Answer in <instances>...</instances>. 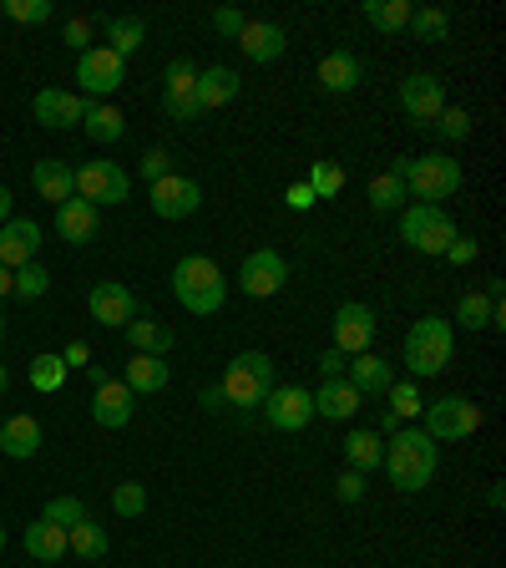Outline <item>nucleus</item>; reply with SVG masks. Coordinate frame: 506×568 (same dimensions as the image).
I'll return each instance as SVG.
<instances>
[{"label": "nucleus", "instance_id": "obj_1", "mask_svg": "<svg viewBox=\"0 0 506 568\" xmlns=\"http://www.w3.org/2000/svg\"><path fill=\"white\" fill-rule=\"evenodd\" d=\"M435 462H441V447H435L420 426L395 432V437L385 442V457H380V467L391 472V482L400 487V493H420V487H431Z\"/></svg>", "mask_w": 506, "mask_h": 568}, {"label": "nucleus", "instance_id": "obj_2", "mask_svg": "<svg viewBox=\"0 0 506 568\" xmlns=\"http://www.w3.org/2000/svg\"><path fill=\"white\" fill-rule=\"evenodd\" d=\"M173 294L188 315H218L223 300H229V279H223L218 259H208V254H183L173 264Z\"/></svg>", "mask_w": 506, "mask_h": 568}, {"label": "nucleus", "instance_id": "obj_3", "mask_svg": "<svg viewBox=\"0 0 506 568\" xmlns=\"http://www.w3.org/2000/svg\"><path fill=\"white\" fill-rule=\"evenodd\" d=\"M395 178L405 183V193L416 198V204H431L441 208V198L461 189V162L451 158V153H425V158H395L391 168Z\"/></svg>", "mask_w": 506, "mask_h": 568}, {"label": "nucleus", "instance_id": "obj_4", "mask_svg": "<svg viewBox=\"0 0 506 568\" xmlns=\"http://www.w3.org/2000/svg\"><path fill=\"white\" fill-rule=\"evenodd\" d=\"M218 391L229 407H263L269 391H274V361L263 355V350H244V355H233L223 380H218Z\"/></svg>", "mask_w": 506, "mask_h": 568}, {"label": "nucleus", "instance_id": "obj_5", "mask_svg": "<svg viewBox=\"0 0 506 568\" xmlns=\"http://www.w3.org/2000/svg\"><path fill=\"white\" fill-rule=\"evenodd\" d=\"M456 355V330H451L441 315H425V321L410 325V336H405V365H410V376H441Z\"/></svg>", "mask_w": 506, "mask_h": 568}, {"label": "nucleus", "instance_id": "obj_6", "mask_svg": "<svg viewBox=\"0 0 506 568\" xmlns=\"http://www.w3.org/2000/svg\"><path fill=\"white\" fill-rule=\"evenodd\" d=\"M400 239L416 254H446L461 233H456V219H451L446 208H431V204H410L400 214Z\"/></svg>", "mask_w": 506, "mask_h": 568}, {"label": "nucleus", "instance_id": "obj_7", "mask_svg": "<svg viewBox=\"0 0 506 568\" xmlns=\"http://www.w3.org/2000/svg\"><path fill=\"white\" fill-rule=\"evenodd\" d=\"M420 416H425L420 432H425L431 442H466V437H477V426H481V407H477V401H466V396H441V401H425Z\"/></svg>", "mask_w": 506, "mask_h": 568}, {"label": "nucleus", "instance_id": "obj_8", "mask_svg": "<svg viewBox=\"0 0 506 568\" xmlns=\"http://www.w3.org/2000/svg\"><path fill=\"white\" fill-rule=\"evenodd\" d=\"M76 198H87L91 208H101V204L116 208L132 198V178L116 162H82L76 168Z\"/></svg>", "mask_w": 506, "mask_h": 568}, {"label": "nucleus", "instance_id": "obj_9", "mask_svg": "<svg viewBox=\"0 0 506 568\" xmlns=\"http://www.w3.org/2000/svg\"><path fill=\"white\" fill-rule=\"evenodd\" d=\"M76 82H82V92H87L91 102H97V97H112V92L127 82V61L116 57L112 46H91V51H82V61H76Z\"/></svg>", "mask_w": 506, "mask_h": 568}, {"label": "nucleus", "instance_id": "obj_10", "mask_svg": "<svg viewBox=\"0 0 506 568\" xmlns=\"http://www.w3.org/2000/svg\"><path fill=\"white\" fill-rule=\"evenodd\" d=\"M284 279H289L284 254H274V249H254V254L244 259V269H238V290H244L248 300H274V294L284 290Z\"/></svg>", "mask_w": 506, "mask_h": 568}, {"label": "nucleus", "instance_id": "obj_11", "mask_svg": "<svg viewBox=\"0 0 506 568\" xmlns=\"http://www.w3.org/2000/svg\"><path fill=\"white\" fill-rule=\"evenodd\" d=\"M162 107H168V117L173 122H193L198 112V67H193L188 57L168 61V72H162Z\"/></svg>", "mask_w": 506, "mask_h": 568}, {"label": "nucleus", "instance_id": "obj_12", "mask_svg": "<svg viewBox=\"0 0 506 568\" xmlns=\"http://www.w3.org/2000/svg\"><path fill=\"white\" fill-rule=\"evenodd\" d=\"M375 340V310L360 305V300H345V305L334 310V350L340 355H365Z\"/></svg>", "mask_w": 506, "mask_h": 568}, {"label": "nucleus", "instance_id": "obj_13", "mask_svg": "<svg viewBox=\"0 0 506 568\" xmlns=\"http://www.w3.org/2000/svg\"><path fill=\"white\" fill-rule=\"evenodd\" d=\"M263 416L274 432H304V426L314 422V391H304V386H274L269 401H263Z\"/></svg>", "mask_w": 506, "mask_h": 568}, {"label": "nucleus", "instance_id": "obj_14", "mask_svg": "<svg viewBox=\"0 0 506 568\" xmlns=\"http://www.w3.org/2000/svg\"><path fill=\"white\" fill-rule=\"evenodd\" d=\"M400 107H405V117H416V122H435V117L446 112V82L431 72H410L400 82Z\"/></svg>", "mask_w": 506, "mask_h": 568}, {"label": "nucleus", "instance_id": "obj_15", "mask_svg": "<svg viewBox=\"0 0 506 568\" xmlns=\"http://www.w3.org/2000/svg\"><path fill=\"white\" fill-rule=\"evenodd\" d=\"M198 204H202V189L193 183V178H183V173H168V178H158L152 183V214L158 219H188V214H198Z\"/></svg>", "mask_w": 506, "mask_h": 568}, {"label": "nucleus", "instance_id": "obj_16", "mask_svg": "<svg viewBox=\"0 0 506 568\" xmlns=\"http://www.w3.org/2000/svg\"><path fill=\"white\" fill-rule=\"evenodd\" d=\"M87 310H91V321L97 325H132L137 321V294H132L127 285L107 279V285H91Z\"/></svg>", "mask_w": 506, "mask_h": 568}, {"label": "nucleus", "instance_id": "obj_17", "mask_svg": "<svg viewBox=\"0 0 506 568\" xmlns=\"http://www.w3.org/2000/svg\"><path fill=\"white\" fill-rule=\"evenodd\" d=\"M30 117H36L41 128H72V122L87 117V97L61 92V87H41L36 92V102H30Z\"/></svg>", "mask_w": 506, "mask_h": 568}, {"label": "nucleus", "instance_id": "obj_18", "mask_svg": "<svg viewBox=\"0 0 506 568\" xmlns=\"http://www.w3.org/2000/svg\"><path fill=\"white\" fill-rule=\"evenodd\" d=\"M36 249H41V223L36 219H5L0 223V264L5 269H21V264L36 259Z\"/></svg>", "mask_w": 506, "mask_h": 568}, {"label": "nucleus", "instance_id": "obj_19", "mask_svg": "<svg viewBox=\"0 0 506 568\" xmlns=\"http://www.w3.org/2000/svg\"><path fill=\"white\" fill-rule=\"evenodd\" d=\"M132 411H137V396H132L122 380H107V386H97V396H91V422L107 426V432L127 426Z\"/></svg>", "mask_w": 506, "mask_h": 568}, {"label": "nucleus", "instance_id": "obj_20", "mask_svg": "<svg viewBox=\"0 0 506 568\" xmlns=\"http://www.w3.org/2000/svg\"><path fill=\"white\" fill-rule=\"evenodd\" d=\"M30 183H36V193H41L46 204H66V198H76V168L66 158H41L36 168H30Z\"/></svg>", "mask_w": 506, "mask_h": 568}, {"label": "nucleus", "instance_id": "obj_21", "mask_svg": "<svg viewBox=\"0 0 506 568\" xmlns=\"http://www.w3.org/2000/svg\"><path fill=\"white\" fill-rule=\"evenodd\" d=\"M349 386L360 396H385L395 380V365L385 361V355H375V350H365V355H349Z\"/></svg>", "mask_w": 506, "mask_h": 568}, {"label": "nucleus", "instance_id": "obj_22", "mask_svg": "<svg viewBox=\"0 0 506 568\" xmlns=\"http://www.w3.org/2000/svg\"><path fill=\"white\" fill-rule=\"evenodd\" d=\"M238 46H244L248 61H259V67H269V61L284 57V46H289V36H284V26H274V21H248L244 36H238Z\"/></svg>", "mask_w": 506, "mask_h": 568}, {"label": "nucleus", "instance_id": "obj_23", "mask_svg": "<svg viewBox=\"0 0 506 568\" xmlns=\"http://www.w3.org/2000/svg\"><path fill=\"white\" fill-rule=\"evenodd\" d=\"M0 452L11 457V462H30V457L41 452V422L36 416H11V422L0 426Z\"/></svg>", "mask_w": 506, "mask_h": 568}, {"label": "nucleus", "instance_id": "obj_24", "mask_svg": "<svg viewBox=\"0 0 506 568\" xmlns=\"http://www.w3.org/2000/svg\"><path fill=\"white\" fill-rule=\"evenodd\" d=\"M97 223L101 219L87 198H66V204L57 208V233L66 244H91V239H97Z\"/></svg>", "mask_w": 506, "mask_h": 568}, {"label": "nucleus", "instance_id": "obj_25", "mask_svg": "<svg viewBox=\"0 0 506 568\" xmlns=\"http://www.w3.org/2000/svg\"><path fill=\"white\" fill-rule=\"evenodd\" d=\"M360 76H365V61L355 57V51H330V57L319 61V87L324 92H355L360 87Z\"/></svg>", "mask_w": 506, "mask_h": 568}, {"label": "nucleus", "instance_id": "obj_26", "mask_svg": "<svg viewBox=\"0 0 506 568\" xmlns=\"http://www.w3.org/2000/svg\"><path fill=\"white\" fill-rule=\"evenodd\" d=\"M360 401H365V396L355 391V386H349L345 376H340V380H324V386L314 391V416H330V422H349V416L360 411Z\"/></svg>", "mask_w": 506, "mask_h": 568}, {"label": "nucleus", "instance_id": "obj_27", "mask_svg": "<svg viewBox=\"0 0 506 568\" xmlns=\"http://www.w3.org/2000/svg\"><path fill=\"white\" fill-rule=\"evenodd\" d=\"M168 380H173V371H168V361H162V355H132L122 386H127L132 396H152V391H162Z\"/></svg>", "mask_w": 506, "mask_h": 568}, {"label": "nucleus", "instance_id": "obj_28", "mask_svg": "<svg viewBox=\"0 0 506 568\" xmlns=\"http://www.w3.org/2000/svg\"><path fill=\"white\" fill-rule=\"evenodd\" d=\"M238 97V76L229 67H202L198 72V112H213V107H229Z\"/></svg>", "mask_w": 506, "mask_h": 568}, {"label": "nucleus", "instance_id": "obj_29", "mask_svg": "<svg viewBox=\"0 0 506 568\" xmlns=\"http://www.w3.org/2000/svg\"><path fill=\"white\" fill-rule=\"evenodd\" d=\"M122 330H127L137 355H168V350H173V330H168L158 315H137V321L122 325Z\"/></svg>", "mask_w": 506, "mask_h": 568}, {"label": "nucleus", "instance_id": "obj_30", "mask_svg": "<svg viewBox=\"0 0 506 568\" xmlns=\"http://www.w3.org/2000/svg\"><path fill=\"white\" fill-rule=\"evenodd\" d=\"M26 554H30V558H41V564H61V558L72 554V548H66V528H57V523H46V518H36V523L26 528Z\"/></svg>", "mask_w": 506, "mask_h": 568}, {"label": "nucleus", "instance_id": "obj_31", "mask_svg": "<svg viewBox=\"0 0 506 568\" xmlns=\"http://www.w3.org/2000/svg\"><path fill=\"white\" fill-rule=\"evenodd\" d=\"M380 457H385V442H380V432H370V426H355V432L345 437L349 472H375Z\"/></svg>", "mask_w": 506, "mask_h": 568}, {"label": "nucleus", "instance_id": "obj_32", "mask_svg": "<svg viewBox=\"0 0 506 568\" xmlns=\"http://www.w3.org/2000/svg\"><path fill=\"white\" fill-rule=\"evenodd\" d=\"M82 128H87L91 143H116V137L127 132V117L116 112L112 102H87V117H82Z\"/></svg>", "mask_w": 506, "mask_h": 568}, {"label": "nucleus", "instance_id": "obj_33", "mask_svg": "<svg viewBox=\"0 0 506 568\" xmlns=\"http://www.w3.org/2000/svg\"><path fill=\"white\" fill-rule=\"evenodd\" d=\"M410 11H416L410 0H365L360 5L365 21H370L375 31H385V36H395V31L410 26Z\"/></svg>", "mask_w": 506, "mask_h": 568}, {"label": "nucleus", "instance_id": "obj_34", "mask_svg": "<svg viewBox=\"0 0 506 568\" xmlns=\"http://www.w3.org/2000/svg\"><path fill=\"white\" fill-rule=\"evenodd\" d=\"M143 41H147L143 15H112V21H107V46H112V51H116L122 61H127Z\"/></svg>", "mask_w": 506, "mask_h": 568}, {"label": "nucleus", "instance_id": "obj_35", "mask_svg": "<svg viewBox=\"0 0 506 568\" xmlns=\"http://www.w3.org/2000/svg\"><path fill=\"white\" fill-rule=\"evenodd\" d=\"M66 548H72L76 558L97 564V558H107V528L91 523V518H82L76 528H66Z\"/></svg>", "mask_w": 506, "mask_h": 568}, {"label": "nucleus", "instance_id": "obj_36", "mask_svg": "<svg viewBox=\"0 0 506 568\" xmlns=\"http://www.w3.org/2000/svg\"><path fill=\"white\" fill-rule=\"evenodd\" d=\"M365 198H370V208H375V214H391L395 204H405V183L391 173V168H385V173L370 178V189H365Z\"/></svg>", "mask_w": 506, "mask_h": 568}, {"label": "nucleus", "instance_id": "obj_37", "mask_svg": "<svg viewBox=\"0 0 506 568\" xmlns=\"http://www.w3.org/2000/svg\"><path fill=\"white\" fill-rule=\"evenodd\" d=\"M51 290V275H46V264H21V269H11V294H21V300H41V294Z\"/></svg>", "mask_w": 506, "mask_h": 568}, {"label": "nucleus", "instance_id": "obj_38", "mask_svg": "<svg viewBox=\"0 0 506 568\" xmlns=\"http://www.w3.org/2000/svg\"><path fill=\"white\" fill-rule=\"evenodd\" d=\"M30 386L46 396H57L61 386H66V361H61V355H36V361H30Z\"/></svg>", "mask_w": 506, "mask_h": 568}, {"label": "nucleus", "instance_id": "obj_39", "mask_svg": "<svg viewBox=\"0 0 506 568\" xmlns=\"http://www.w3.org/2000/svg\"><path fill=\"white\" fill-rule=\"evenodd\" d=\"M405 31H416L420 41H446L451 15L441 11V5H420V11H410V26H405Z\"/></svg>", "mask_w": 506, "mask_h": 568}, {"label": "nucleus", "instance_id": "obj_40", "mask_svg": "<svg viewBox=\"0 0 506 568\" xmlns=\"http://www.w3.org/2000/svg\"><path fill=\"white\" fill-rule=\"evenodd\" d=\"M304 183H309L314 198H340V189H345V168H340V162H314Z\"/></svg>", "mask_w": 506, "mask_h": 568}, {"label": "nucleus", "instance_id": "obj_41", "mask_svg": "<svg viewBox=\"0 0 506 568\" xmlns=\"http://www.w3.org/2000/svg\"><path fill=\"white\" fill-rule=\"evenodd\" d=\"M486 321H492V300H486L481 290L456 300V325H466V330H486Z\"/></svg>", "mask_w": 506, "mask_h": 568}, {"label": "nucleus", "instance_id": "obj_42", "mask_svg": "<svg viewBox=\"0 0 506 568\" xmlns=\"http://www.w3.org/2000/svg\"><path fill=\"white\" fill-rule=\"evenodd\" d=\"M112 512L116 518H143L147 512V487L143 482H116L112 487Z\"/></svg>", "mask_w": 506, "mask_h": 568}, {"label": "nucleus", "instance_id": "obj_43", "mask_svg": "<svg viewBox=\"0 0 506 568\" xmlns=\"http://www.w3.org/2000/svg\"><path fill=\"white\" fill-rule=\"evenodd\" d=\"M41 518H46V523H57V528H76L82 518H87V503H82V497H72V493H61V497H51V503H46Z\"/></svg>", "mask_w": 506, "mask_h": 568}, {"label": "nucleus", "instance_id": "obj_44", "mask_svg": "<svg viewBox=\"0 0 506 568\" xmlns=\"http://www.w3.org/2000/svg\"><path fill=\"white\" fill-rule=\"evenodd\" d=\"M385 396H391V416H420V407H425L416 380H391V391Z\"/></svg>", "mask_w": 506, "mask_h": 568}, {"label": "nucleus", "instance_id": "obj_45", "mask_svg": "<svg viewBox=\"0 0 506 568\" xmlns=\"http://www.w3.org/2000/svg\"><path fill=\"white\" fill-rule=\"evenodd\" d=\"M435 132H441L446 143H461V137H471V117H466L461 107H451V102H446V112L435 117Z\"/></svg>", "mask_w": 506, "mask_h": 568}, {"label": "nucleus", "instance_id": "obj_46", "mask_svg": "<svg viewBox=\"0 0 506 568\" xmlns=\"http://www.w3.org/2000/svg\"><path fill=\"white\" fill-rule=\"evenodd\" d=\"M5 15L26 21V26H41V21H51V0H5Z\"/></svg>", "mask_w": 506, "mask_h": 568}, {"label": "nucleus", "instance_id": "obj_47", "mask_svg": "<svg viewBox=\"0 0 506 568\" xmlns=\"http://www.w3.org/2000/svg\"><path fill=\"white\" fill-rule=\"evenodd\" d=\"M137 173H143V178H147V189H152L158 178H168V173H173V158H168L162 147H147V153H143V162H137Z\"/></svg>", "mask_w": 506, "mask_h": 568}, {"label": "nucleus", "instance_id": "obj_48", "mask_svg": "<svg viewBox=\"0 0 506 568\" xmlns=\"http://www.w3.org/2000/svg\"><path fill=\"white\" fill-rule=\"evenodd\" d=\"M213 26L223 31V36H244V26H248V15L238 11V5H218V11H213Z\"/></svg>", "mask_w": 506, "mask_h": 568}, {"label": "nucleus", "instance_id": "obj_49", "mask_svg": "<svg viewBox=\"0 0 506 568\" xmlns=\"http://www.w3.org/2000/svg\"><path fill=\"white\" fill-rule=\"evenodd\" d=\"M334 493H340V503H360L365 497V472H340V482H334Z\"/></svg>", "mask_w": 506, "mask_h": 568}, {"label": "nucleus", "instance_id": "obj_50", "mask_svg": "<svg viewBox=\"0 0 506 568\" xmlns=\"http://www.w3.org/2000/svg\"><path fill=\"white\" fill-rule=\"evenodd\" d=\"M61 41L72 46V51H91V21H66Z\"/></svg>", "mask_w": 506, "mask_h": 568}, {"label": "nucleus", "instance_id": "obj_51", "mask_svg": "<svg viewBox=\"0 0 506 568\" xmlns=\"http://www.w3.org/2000/svg\"><path fill=\"white\" fill-rule=\"evenodd\" d=\"M345 365H349V361H345V355H340V350L330 346V350H324V355H319V376H324V380H340V376H345Z\"/></svg>", "mask_w": 506, "mask_h": 568}, {"label": "nucleus", "instance_id": "obj_52", "mask_svg": "<svg viewBox=\"0 0 506 568\" xmlns=\"http://www.w3.org/2000/svg\"><path fill=\"white\" fill-rule=\"evenodd\" d=\"M284 204H289V208H294V214H304V208H314V204H319V198H314V193H309V183H294V189H289V193H284Z\"/></svg>", "mask_w": 506, "mask_h": 568}, {"label": "nucleus", "instance_id": "obj_53", "mask_svg": "<svg viewBox=\"0 0 506 568\" xmlns=\"http://www.w3.org/2000/svg\"><path fill=\"white\" fill-rule=\"evenodd\" d=\"M446 259L456 264V269H461V264H471V259H477V239H456V244L446 249Z\"/></svg>", "mask_w": 506, "mask_h": 568}, {"label": "nucleus", "instance_id": "obj_54", "mask_svg": "<svg viewBox=\"0 0 506 568\" xmlns=\"http://www.w3.org/2000/svg\"><path fill=\"white\" fill-rule=\"evenodd\" d=\"M61 361H66V371H72V365H87V361H91V350H87V340H72V346L61 350Z\"/></svg>", "mask_w": 506, "mask_h": 568}, {"label": "nucleus", "instance_id": "obj_55", "mask_svg": "<svg viewBox=\"0 0 506 568\" xmlns=\"http://www.w3.org/2000/svg\"><path fill=\"white\" fill-rule=\"evenodd\" d=\"M202 411H229V401H223V391H218V386H208V391H202Z\"/></svg>", "mask_w": 506, "mask_h": 568}, {"label": "nucleus", "instance_id": "obj_56", "mask_svg": "<svg viewBox=\"0 0 506 568\" xmlns=\"http://www.w3.org/2000/svg\"><path fill=\"white\" fill-rule=\"evenodd\" d=\"M87 380H91V391H97V386H107V380H112V376H107L101 365H87Z\"/></svg>", "mask_w": 506, "mask_h": 568}, {"label": "nucleus", "instance_id": "obj_57", "mask_svg": "<svg viewBox=\"0 0 506 568\" xmlns=\"http://www.w3.org/2000/svg\"><path fill=\"white\" fill-rule=\"evenodd\" d=\"M11 219V189H5V183H0V223Z\"/></svg>", "mask_w": 506, "mask_h": 568}, {"label": "nucleus", "instance_id": "obj_58", "mask_svg": "<svg viewBox=\"0 0 506 568\" xmlns=\"http://www.w3.org/2000/svg\"><path fill=\"white\" fill-rule=\"evenodd\" d=\"M5 294H11V269L0 264V300H5Z\"/></svg>", "mask_w": 506, "mask_h": 568}, {"label": "nucleus", "instance_id": "obj_59", "mask_svg": "<svg viewBox=\"0 0 506 568\" xmlns=\"http://www.w3.org/2000/svg\"><path fill=\"white\" fill-rule=\"evenodd\" d=\"M5 386H11V371H5V365H0V396H5Z\"/></svg>", "mask_w": 506, "mask_h": 568}, {"label": "nucleus", "instance_id": "obj_60", "mask_svg": "<svg viewBox=\"0 0 506 568\" xmlns=\"http://www.w3.org/2000/svg\"><path fill=\"white\" fill-rule=\"evenodd\" d=\"M0 554H5V528H0Z\"/></svg>", "mask_w": 506, "mask_h": 568}, {"label": "nucleus", "instance_id": "obj_61", "mask_svg": "<svg viewBox=\"0 0 506 568\" xmlns=\"http://www.w3.org/2000/svg\"><path fill=\"white\" fill-rule=\"evenodd\" d=\"M0 340H5V321H0Z\"/></svg>", "mask_w": 506, "mask_h": 568}]
</instances>
